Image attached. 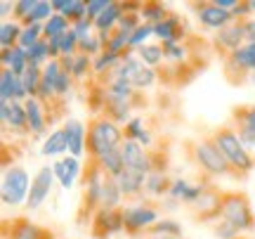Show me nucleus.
Wrapping results in <instances>:
<instances>
[{
    "label": "nucleus",
    "instance_id": "1a4fd4ad",
    "mask_svg": "<svg viewBox=\"0 0 255 239\" xmlns=\"http://www.w3.org/2000/svg\"><path fill=\"white\" fill-rule=\"evenodd\" d=\"M126 230V223H123V209L109 211V209H100V211L92 216L90 221V235L95 239H107L116 232Z\"/></svg>",
    "mask_w": 255,
    "mask_h": 239
},
{
    "label": "nucleus",
    "instance_id": "393cba45",
    "mask_svg": "<svg viewBox=\"0 0 255 239\" xmlns=\"http://www.w3.org/2000/svg\"><path fill=\"white\" fill-rule=\"evenodd\" d=\"M132 107H135L132 102L107 97V107H104V114H102V116L111 119L114 123H130V121H132V116H130V109H132Z\"/></svg>",
    "mask_w": 255,
    "mask_h": 239
},
{
    "label": "nucleus",
    "instance_id": "3c124183",
    "mask_svg": "<svg viewBox=\"0 0 255 239\" xmlns=\"http://www.w3.org/2000/svg\"><path fill=\"white\" fill-rule=\"evenodd\" d=\"M71 85H73V76L62 69V74H59V78H57V83H55L57 97H66V95L71 92Z\"/></svg>",
    "mask_w": 255,
    "mask_h": 239
},
{
    "label": "nucleus",
    "instance_id": "5fc2aeb1",
    "mask_svg": "<svg viewBox=\"0 0 255 239\" xmlns=\"http://www.w3.org/2000/svg\"><path fill=\"white\" fill-rule=\"evenodd\" d=\"M244 28H246V43H255V17L246 19Z\"/></svg>",
    "mask_w": 255,
    "mask_h": 239
},
{
    "label": "nucleus",
    "instance_id": "37998d69",
    "mask_svg": "<svg viewBox=\"0 0 255 239\" xmlns=\"http://www.w3.org/2000/svg\"><path fill=\"white\" fill-rule=\"evenodd\" d=\"M62 14L71 24L81 21V19H88V2L85 0H69V5H66V9H64Z\"/></svg>",
    "mask_w": 255,
    "mask_h": 239
},
{
    "label": "nucleus",
    "instance_id": "39448f33",
    "mask_svg": "<svg viewBox=\"0 0 255 239\" xmlns=\"http://www.w3.org/2000/svg\"><path fill=\"white\" fill-rule=\"evenodd\" d=\"M220 218L227 221L229 225H234L239 235H246L255 228V213L248 204V197L241 192H225Z\"/></svg>",
    "mask_w": 255,
    "mask_h": 239
},
{
    "label": "nucleus",
    "instance_id": "de8ad7c7",
    "mask_svg": "<svg viewBox=\"0 0 255 239\" xmlns=\"http://www.w3.org/2000/svg\"><path fill=\"white\" fill-rule=\"evenodd\" d=\"M78 55V38H76V33L71 31H66L62 36V57H73Z\"/></svg>",
    "mask_w": 255,
    "mask_h": 239
},
{
    "label": "nucleus",
    "instance_id": "f3484780",
    "mask_svg": "<svg viewBox=\"0 0 255 239\" xmlns=\"http://www.w3.org/2000/svg\"><path fill=\"white\" fill-rule=\"evenodd\" d=\"M5 232L9 239H52V232L38 228L36 223L26 218H17L12 223H5Z\"/></svg>",
    "mask_w": 255,
    "mask_h": 239
},
{
    "label": "nucleus",
    "instance_id": "0eeeda50",
    "mask_svg": "<svg viewBox=\"0 0 255 239\" xmlns=\"http://www.w3.org/2000/svg\"><path fill=\"white\" fill-rule=\"evenodd\" d=\"M158 218V209L151 204H135V206H126L123 209V223H126V232L128 235H139V232H149Z\"/></svg>",
    "mask_w": 255,
    "mask_h": 239
},
{
    "label": "nucleus",
    "instance_id": "4c0bfd02",
    "mask_svg": "<svg viewBox=\"0 0 255 239\" xmlns=\"http://www.w3.org/2000/svg\"><path fill=\"white\" fill-rule=\"evenodd\" d=\"M21 83H24V90L28 92V97H36L38 88H40V83H43V69L28 64V69L24 71V76H21Z\"/></svg>",
    "mask_w": 255,
    "mask_h": 239
},
{
    "label": "nucleus",
    "instance_id": "7ed1b4c3",
    "mask_svg": "<svg viewBox=\"0 0 255 239\" xmlns=\"http://www.w3.org/2000/svg\"><path fill=\"white\" fill-rule=\"evenodd\" d=\"M213 140H215V145L220 147V152L227 157V161L232 164V168H234L239 175H246L255 168V161L246 152L244 142L239 140V133L234 130V126H220V128L213 133Z\"/></svg>",
    "mask_w": 255,
    "mask_h": 239
},
{
    "label": "nucleus",
    "instance_id": "20e7f679",
    "mask_svg": "<svg viewBox=\"0 0 255 239\" xmlns=\"http://www.w3.org/2000/svg\"><path fill=\"white\" fill-rule=\"evenodd\" d=\"M107 173L100 168V164L90 159L83 168V202H81V223L92 221V216L102 209V190H104Z\"/></svg>",
    "mask_w": 255,
    "mask_h": 239
},
{
    "label": "nucleus",
    "instance_id": "f704fd0d",
    "mask_svg": "<svg viewBox=\"0 0 255 239\" xmlns=\"http://www.w3.org/2000/svg\"><path fill=\"white\" fill-rule=\"evenodd\" d=\"M26 57H28V64L31 66H43L50 62V40L47 38H40L33 47H28L26 50Z\"/></svg>",
    "mask_w": 255,
    "mask_h": 239
},
{
    "label": "nucleus",
    "instance_id": "bf43d9fd",
    "mask_svg": "<svg viewBox=\"0 0 255 239\" xmlns=\"http://www.w3.org/2000/svg\"><path fill=\"white\" fill-rule=\"evenodd\" d=\"M251 83H253V88H255V74H251Z\"/></svg>",
    "mask_w": 255,
    "mask_h": 239
},
{
    "label": "nucleus",
    "instance_id": "8fccbe9b",
    "mask_svg": "<svg viewBox=\"0 0 255 239\" xmlns=\"http://www.w3.org/2000/svg\"><path fill=\"white\" fill-rule=\"evenodd\" d=\"M62 74V64H59V59H50L45 66H43V81L50 83V85H55L57 78Z\"/></svg>",
    "mask_w": 255,
    "mask_h": 239
},
{
    "label": "nucleus",
    "instance_id": "aec40b11",
    "mask_svg": "<svg viewBox=\"0 0 255 239\" xmlns=\"http://www.w3.org/2000/svg\"><path fill=\"white\" fill-rule=\"evenodd\" d=\"M52 171H55V178L59 180V185H62L64 190H71L73 183H76V178L83 173L81 159H76L69 154V157L55 161V164H52Z\"/></svg>",
    "mask_w": 255,
    "mask_h": 239
},
{
    "label": "nucleus",
    "instance_id": "a18cd8bd",
    "mask_svg": "<svg viewBox=\"0 0 255 239\" xmlns=\"http://www.w3.org/2000/svg\"><path fill=\"white\" fill-rule=\"evenodd\" d=\"M149 36H154V24H142V26H139V28L135 31V33L130 36L128 50H130V52H135L137 47L146 45V38H149Z\"/></svg>",
    "mask_w": 255,
    "mask_h": 239
},
{
    "label": "nucleus",
    "instance_id": "a878e982",
    "mask_svg": "<svg viewBox=\"0 0 255 239\" xmlns=\"http://www.w3.org/2000/svg\"><path fill=\"white\" fill-rule=\"evenodd\" d=\"M123 202V192L119 187V180L107 175L104 178V190H102V209H109V211H116Z\"/></svg>",
    "mask_w": 255,
    "mask_h": 239
},
{
    "label": "nucleus",
    "instance_id": "cd10ccee",
    "mask_svg": "<svg viewBox=\"0 0 255 239\" xmlns=\"http://www.w3.org/2000/svg\"><path fill=\"white\" fill-rule=\"evenodd\" d=\"M97 164H100L102 171H104L107 175H111V178H119V175L126 171V161H123V152H121V147L107 152L104 157L97 159Z\"/></svg>",
    "mask_w": 255,
    "mask_h": 239
},
{
    "label": "nucleus",
    "instance_id": "7c9ffc66",
    "mask_svg": "<svg viewBox=\"0 0 255 239\" xmlns=\"http://www.w3.org/2000/svg\"><path fill=\"white\" fill-rule=\"evenodd\" d=\"M135 52H137V57H139V62L146 66H151V69H158V64L165 59L163 45H156V43H146V45L137 47Z\"/></svg>",
    "mask_w": 255,
    "mask_h": 239
},
{
    "label": "nucleus",
    "instance_id": "9d476101",
    "mask_svg": "<svg viewBox=\"0 0 255 239\" xmlns=\"http://www.w3.org/2000/svg\"><path fill=\"white\" fill-rule=\"evenodd\" d=\"M55 171L52 166H43L40 171L36 173L33 183H31V192H28V199H26V209L28 211H36L40 209V204L45 202L50 192H52V185H55Z\"/></svg>",
    "mask_w": 255,
    "mask_h": 239
},
{
    "label": "nucleus",
    "instance_id": "c756f323",
    "mask_svg": "<svg viewBox=\"0 0 255 239\" xmlns=\"http://www.w3.org/2000/svg\"><path fill=\"white\" fill-rule=\"evenodd\" d=\"M24 26L19 21H2L0 26V50H9V47H17L19 45V36H21Z\"/></svg>",
    "mask_w": 255,
    "mask_h": 239
},
{
    "label": "nucleus",
    "instance_id": "dca6fc26",
    "mask_svg": "<svg viewBox=\"0 0 255 239\" xmlns=\"http://www.w3.org/2000/svg\"><path fill=\"white\" fill-rule=\"evenodd\" d=\"M28 92L24 90V83L9 69L0 71V102H26Z\"/></svg>",
    "mask_w": 255,
    "mask_h": 239
},
{
    "label": "nucleus",
    "instance_id": "09e8293b",
    "mask_svg": "<svg viewBox=\"0 0 255 239\" xmlns=\"http://www.w3.org/2000/svg\"><path fill=\"white\" fill-rule=\"evenodd\" d=\"M71 28H73V33H76V38H78V43L88 40V38L95 33V24H92L90 19H81V21H76Z\"/></svg>",
    "mask_w": 255,
    "mask_h": 239
},
{
    "label": "nucleus",
    "instance_id": "b1692460",
    "mask_svg": "<svg viewBox=\"0 0 255 239\" xmlns=\"http://www.w3.org/2000/svg\"><path fill=\"white\" fill-rule=\"evenodd\" d=\"M170 185H173V180L163 171H151L146 175L144 194L146 197H168L170 194Z\"/></svg>",
    "mask_w": 255,
    "mask_h": 239
},
{
    "label": "nucleus",
    "instance_id": "f03ea898",
    "mask_svg": "<svg viewBox=\"0 0 255 239\" xmlns=\"http://www.w3.org/2000/svg\"><path fill=\"white\" fill-rule=\"evenodd\" d=\"M191 152V161L199 166L206 175H213V178H220V175H232V178H241V175L232 168V164L227 161V157L220 152V147L215 145L213 138L206 140H196L189 145Z\"/></svg>",
    "mask_w": 255,
    "mask_h": 239
},
{
    "label": "nucleus",
    "instance_id": "864d4df0",
    "mask_svg": "<svg viewBox=\"0 0 255 239\" xmlns=\"http://www.w3.org/2000/svg\"><path fill=\"white\" fill-rule=\"evenodd\" d=\"M111 0H88V19L90 21H95V19L100 17L104 9L109 7Z\"/></svg>",
    "mask_w": 255,
    "mask_h": 239
},
{
    "label": "nucleus",
    "instance_id": "5701e85b",
    "mask_svg": "<svg viewBox=\"0 0 255 239\" xmlns=\"http://www.w3.org/2000/svg\"><path fill=\"white\" fill-rule=\"evenodd\" d=\"M121 17H123V5H121V2H114V0H111L109 7L104 9L100 17L92 21V24H95V31H97V33H102V31H114V28L119 26Z\"/></svg>",
    "mask_w": 255,
    "mask_h": 239
},
{
    "label": "nucleus",
    "instance_id": "bb28decb",
    "mask_svg": "<svg viewBox=\"0 0 255 239\" xmlns=\"http://www.w3.org/2000/svg\"><path fill=\"white\" fill-rule=\"evenodd\" d=\"M40 152H43V157H57V154L69 152V140H66V133H64V128L52 130V133H50V135L45 138V142H43Z\"/></svg>",
    "mask_w": 255,
    "mask_h": 239
},
{
    "label": "nucleus",
    "instance_id": "79ce46f5",
    "mask_svg": "<svg viewBox=\"0 0 255 239\" xmlns=\"http://www.w3.org/2000/svg\"><path fill=\"white\" fill-rule=\"evenodd\" d=\"M40 38H43V24H31V26H24L21 36H19V47L28 50V47L36 45Z\"/></svg>",
    "mask_w": 255,
    "mask_h": 239
},
{
    "label": "nucleus",
    "instance_id": "e433bc0d",
    "mask_svg": "<svg viewBox=\"0 0 255 239\" xmlns=\"http://www.w3.org/2000/svg\"><path fill=\"white\" fill-rule=\"evenodd\" d=\"M121 55H111V52H102L100 57H95V62H92V71L97 76H104V74H114V69L121 64Z\"/></svg>",
    "mask_w": 255,
    "mask_h": 239
},
{
    "label": "nucleus",
    "instance_id": "13d9d810",
    "mask_svg": "<svg viewBox=\"0 0 255 239\" xmlns=\"http://www.w3.org/2000/svg\"><path fill=\"white\" fill-rule=\"evenodd\" d=\"M251 2V9H253V14H255V0H248Z\"/></svg>",
    "mask_w": 255,
    "mask_h": 239
},
{
    "label": "nucleus",
    "instance_id": "423d86ee",
    "mask_svg": "<svg viewBox=\"0 0 255 239\" xmlns=\"http://www.w3.org/2000/svg\"><path fill=\"white\" fill-rule=\"evenodd\" d=\"M31 183L33 180H28V171L24 166H5V173H2V202L7 206L26 204L28 192H31Z\"/></svg>",
    "mask_w": 255,
    "mask_h": 239
},
{
    "label": "nucleus",
    "instance_id": "58836bf2",
    "mask_svg": "<svg viewBox=\"0 0 255 239\" xmlns=\"http://www.w3.org/2000/svg\"><path fill=\"white\" fill-rule=\"evenodd\" d=\"M92 62H95V59L88 55H83V52L73 55V69H71L73 81H85L92 71Z\"/></svg>",
    "mask_w": 255,
    "mask_h": 239
},
{
    "label": "nucleus",
    "instance_id": "ddd939ff",
    "mask_svg": "<svg viewBox=\"0 0 255 239\" xmlns=\"http://www.w3.org/2000/svg\"><path fill=\"white\" fill-rule=\"evenodd\" d=\"M0 121L12 133H28V116L24 102H0Z\"/></svg>",
    "mask_w": 255,
    "mask_h": 239
},
{
    "label": "nucleus",
    "instance_id": "6e6552de",
    "mask_svg": "<svg viewBox=\"0 0 255 239\" xmlns=\"http://www.w3.org/2000/svg\"><path fill=\"white\" fill-rule=\"evenodd\" d=\"M234 119V130L239 133V140L244 142L246 152L255 161V107L246 104V107H237L232 111Z\"/></svg>",
    "mask_w": 255,
    "mask_h": 239
},
{
    "label": "nucleus",
    "instance_id": "c9c22d12",
    "mask_svg": "<svg viewBox=\"0 0 255 239\" xmlns=\"http://www.w3.org/2000/svg\"><path fill=\"white\" fill-rule=\"evenodd\" d=\"M229 57H232L244 71L255 74V43H246V45L239 47L237 52H232Z\"/></svg>",
    "mask_w": 255,
    "mask_h": 239
},
{
    "label": "nucleus",
    "instance_id": "9b49d317",
    "mask_svg": "<svg viewBox=\"0 0 255 239\" xmlns=\"http://www.w3.org/2000/svg\"><path fill=\"white\" fill-rule=\"evenodd\" d=\"M121 152H123V161H126V168H132V171H139V173L149 175L154 171V159H151V152H146L139 142L135 140H126L121 145Z\"/></svg>",
    "mask_w": 255,
    "mask_h": 239
},
{
    "label": "nucleus",
    "instance_id": "ea45409f",
    "mask_svg": "<svg viewBox=\"0 0 255 239\" xmlns=\"http://www.w3.org/2000/svg\"><path fill=\"white\" fill-rule=\"evenodd\" d=\"M146 235H168V237H180L182 235V225L173 218H161Z\"/></svg>",
    "mask_w": 255,
    "mask_h": 239
},
{
    "label": "nucleus",
    "instance_id": "c85d7f7f",
    "mask_svg": "<svg viewBox=\"0 0 255 239\" xmlns=\"http://www.w3.org/2000/svg\"><path fill=\"white\" fill-rule=\"evenodd\" d=\"M123 135H126V140L139 142L144 149L154 142V140H151V133L144 128V119H132L130 123H126V126H123Z\"/></svg>",
    "mask_w": 255,
    "mask_h": 239
},
{
    "label": "nucleus",
    "instance_id": "a19ab883",
    "mask_svg": "<svg viewBox=\"0 0 255 239\" xmlns=\"http://www.w3.org/2000/svg\"><path fill=\"white\" fill-rule=\"evenodd\" d=\"M28 69V57H26V50L24 47H12V59H9V71L14 76H24V71Z\"/></svg>",
    "mask_w": 255,
    "mask_h": 239
},
{
    "label": "nucleus",
    "instance_id": "49530a36",
    "mask_svg": "<svg viewBox=\"0 0 255 239\" xmlns=\"http://www.w3.org/2000/svg\"><path fill=\"white\" fill-rule=\"evenodd\" d=\"M38 0H17L14 2V21H19V24H24L28 17H31V12H33V7H36Z\"/></svg>",
    "mask_w": 255,
    "mask_h": 239
},
{
    "label": "nucleus",
    "instance_id": "6ab92c4d",
    "mask_svg": "<svg viewBox=\"0 0 255 239\" xmlns=\"http://www.w3.org/2000/svg\"><path fill=\"white\" fill-rule=\"evenodd\" d=\"M62 128L66 133V140H69V154L81 159V154L88 149V128L76 119H69Z\"/></svg>",
    "mask_w": 255,
    "mask_h": 239
},
{
    "label": "nucleus",
    "instance_id": "72a5a7b5",
    "mask_svg": "<svg viewBox=\"0 0 255 239\" xmlns=\"http://www.w3.org/2000/svg\"><path fill=\"white\" fill-rule=\"evenodd\" d=\"M170 12L165 7L163 2H156V0H146L144 5H142V21L144 24H161L165 17H168Z\"/></svg>",
    "mask_w": 255,
    "mask_h": 239
},
{
    "label": "nucleus",
    "instance_id": "f257e3e1",
    "mask_svg": "<svg viewBox=\"0 0 255 239\" xmlns=\"http://www.w3.org/2000/svg\"><path fill=\"white\" fill-rule=\"evenodd\" d=\"M123 142H126V135H123V128L119 123H114L107 116H97L90 121V126H88V154H90V159L97 161L107 152L119 149Z\"/></svg>",
    "mask_w": 255,
    "mask_h": 239
},
{
    "label": "nucleus",
    "instance_id": "4d7b16f0",
    "mask_svg": "<svg viewBox=\"0 0 255 239\" xmlns=\"http://www.w3.org/2000/svg\"><path fill=\"white\" fill-rule=\"evenodd\" d=\"M149 239H180V237H168V235H149Z\"/></svg>",
    "mask_w": 255,
    "mask_h": 239
},
{
    "label": "nucleus",
    "instance_id": "f8f14e48",
    "mask_svg": "<svg viewBox=\"0 0 255 239\" xmlns=\"http://www.w3.org/2000/svg\"><path fill=\"white\" fill-rule=\"evenodd\" d=\"M194 7H196V17H199L201 26L213 28V31H220V28H225L227 24L234 21L232 12L218 7L215 2H194Z\"/></svg>",
    "mask_w": 255,
    "mask_h": 239
},
{
    "label": "nucleus",
    "instance_id": "412c9836",
    "mask_svg": "<svg viewBox=\"0 0 255 239\" xmlns=\"http://www.w3.org/2000/svg\"><path fill=\"white\" fill-rule=\"evenodd\" d=\"M154 36L161 38L163 43H182V38L187 36L184 21L180 19V14H173V12H170L161 24H156L154 26Z\"/></svg>",
    "mask_w": 255,
    "mask_h": 239
},
{
    "label": "nucleus",
    "instance_id": "2f4dec72",
    "mask_svg": "<svg viewBox=\"0 0 255 239\" xmlns=\"http://www.w3.org/2000/svg\"><path fill=\"white\" fill-rule=\"evenodd\" d=\"M156 78H158V71H156V69H151V66L142 64L135 71V76L130 78V85H132L137 92H142V90L154 88V85H156Z\"/></svg>",
    "mask_w": 255,
    "mask_h": 239
},
{
    "label": "nucleus",
    "instance_id": "a211bd4d",
    "mask_svg": "<svg viewBox=\"0 0 255 239\" xmlns=\"http://www.w3.org/2000/svg\"><path fill=\"white\" fill-rule=\"evenodd\" d=\"M24 107H26V116H28V133L40 138L47 130V126H50V119H47V114H45V104L38 100V97H28L24 102Z\"/></svg>",
    "mask_w": 255,
    "mask_h": 239
},
{
    "label": "nucleus",
    "instance_id": "603ef678",
    "mask_svg": "<svg viewBox=\"0 0 255 239\" xmlns=\"http://www.w3.org/2000/svg\"><path fill=\"white\" fill-rule=\"evenodd\" d=\"M213 230H215V237L218 239H239V230L234 225H229L227 221H222V218H220V223Z\"/></svg>",
    "mask_w": 255,
    "mask_h": 239
},
{
    "label": "nucleus",
    "instance_id": "473e14b6",
    "mask_svg": "<svg viewBox=\"0 0 255 239\" xmlns=\"http://www.w3.org/2000/svg\"><path fill=\"white\" fill-rule=\"evenodd\" d=\"M71 21L64 17V14H52V17L47 19L45 24H43V38H59V36H64L66 31H71Z\"/></svg>",
    "mask_w": 255,
    "mask_h": 239
},
{
    "label": "nucleus",
    "instance_id": "c03bdc74",
    "mask_svg": "<svg viewBox=\"0 0 255 239\" xmlns=\"http://www.w3.org/2000/svg\"><path fill=\"white\" fill-rule=\"evenodd\" d=\"M187 45L184 43H163V55L168 62H175V64H184L187 59Z\"/></svg>",
    "mask_w": 255,
    "mask_h": 239
},
{
    "label": "nucleus",
    "instance_id": "4468645a",
    "mask_svg": "<svg viewBox=\"0 0 255 239\" xmlns=\"http://www.w3.org/2000/svg\"><path fill=\"white\" fill-rule=\"evenodd\" d=\"M244 40H246V28H244V21H237V19L215 33V45L222 52H227V55H232V52H237L239 47L246 45Z\"/></svg>",
    "mask_w": 255,
    "mask_h": 239
},
{
    "label": "nucleus",
    "instance_id": "4be33fe9",
    "mask_svg": "<svg viewBox=\"0 0 255 239\" xmlns=\"http://www.w3.org/2000/svg\"><path fill=\"white\" fill-rule=\"evenodd\" d=\"M116 180H119V187H121V192H123V197H139V194L144 192L146 175L139 173V171L126 168V171H123Z\"/></svg>",
    "mask_w": 255,
    "mask_h": 239
},
{
    "label": "nucleus",
    "instance_id": "6e6d98bb",
    "mask_svg": "<svg viewBox=\"0 0 255 239\" xmlns=\"http://www.w3.org/2000/svg\"><path fill=\"white\" fill-rule=\"evenodd\" d=\"M9 12L14 14V2H9V0H2V2H0V14H2V17H7Z\"/></svg>",
    "mask_w": 255,
    "mask_h": 239
},
{
    "label": "nucleus",
    "instance_id": "2eb2a0df",
    "mask_svg": "<svg viewBox=\"0 0 255 239\" xmlns=\"http://www.w3.org/2000/svg\"><path fill=\"white\" fill-rule=\"evenodd\" d=\"M222 197L225 192H218L213 185H208L203 194H201V199L191 209L199 213V221H213V218H220V211H222Z\"/></svg>",
    "mask_w": 255,
    "mask_h": 239
}]
</instances>
